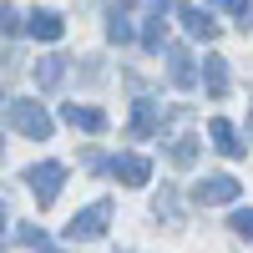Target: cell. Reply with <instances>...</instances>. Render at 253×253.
<instances>
[{
    "label": "cell",
    "instance_id": "5bb4252c",
    "mask_svg": "<svg viewBox=\"0 0 253 253\" xmlns=\"http://www.w3.org/2000/svg\"><path fill=\"white\" fill-rule=\"evenodd\" d=\"M157 126H162L157 107H152V101H137V112H132V137H152Z\"/></svg>",
    "mask_w": 253,
    "mask_h": 253
},
{
    "label": "cell",
    "instance_id": "8fae6325",
    "mask_svg": "<svg viewBox=\"0 0 253 253\" xmlns=\"http://www.w3.org/2000/svg\"><path fill=\"white\" fill-rule=\"evenodd\" d=\"M182 26H187V36H203V41H213V36H218V20L208 15V10H198V5H187V10H182Z\"/></svg>",
    "mask_w": 253,
    "mask_h": 253
},
{
    "label": "cell",
    "instance_id": "9a60e30c",
    "mask_svg": "<svg viewBox=\"0 0 253 253\" xmlns=\"http://www.w3.org/2000/svg\"><path fill=\"white\" fill-rule=\"evenodd\" d=\"M167 162H172V167H193L198 162V142L193 137H177L172 147H167Z\"/></svg>",
    "mask_w": 253,
    "mask_h": 253
},
{
    "label": "cell",
    "instance_id": "ac0fdd59",
    "mask_svg": "<svg viewBox=\"0 0 253 253\" xmlns=\"http://www.w3.org/2000/svg\"><path fill=\"white\" fill-rule=\"evenodd\" d=\"M233 233L238 238H253V208H238V213H233Z\"/></svg>",
    "mask_w": 253,
    "mask_h": 253
},
{
    "label": "cell",
    "instance_id": "6da1fadb",
    "mask_svg": "<svg viewBox=\"0 0 253 253\" xmlns=\"http://www.w3.org/2000/svg\"><path fill=\"white\" fill-rule=\"evenodd\" d=\"M5 122L15 126L20 137H31V142H46V137H51V112L41 107V101H10V107H5Z\"/></svg>",
    "mask_w": 253,
    "mask_h": 253
},
{
    "label": "cell",
    "instance_id": "3957f363",
    "mask_svg": "<svg viewBox=\"0 0 253 253\" xmlns=\"http://www.w3.org/2000/svg\"><path fill=\"white\" fill-rule=\"evenodd\" d=\"M26 182H31L36 203H41V208H51V203L61 198V182H66V167H61V162H36L31 172H26Z\"/></svg>",
    "mask_w": 253,
    "mask_h": 253
},
{
    "label": "cell",
    "instance_id": "9c48e42d",
    "mask_svg": "<svg viewBox=\"0 0 253 253\" xmlns=\"http://www.w3.org/2000/svg\"><path fill=\"white\" fill-rule=\"evenodd\" d=\"M208 132H213V142H218L223 157H243V142H238V132H233V122H228V117H213Z\"/></svg>",
    "mask_w": 253,
    "mask_h": 253
},
{
    "label": "cell",
    "instance_id": "7402d4cb",
    "mask_svg": "<svg viewBox=\"0 0 253 253\" xmlns=\"http://www.w3.org/2000/svg\"><path fill=\"white\" fill-rule=\"evenodd\" d=\"M0 248H5V233H0Z\"/></svg>",
    "mask_w": 253,
    "mask_h": 253
},
{
    "label": "cell",
    "instance_id": "4fadbf2b",
    "mask_svg": "<svg viewBox=\"0 0 253 253\" xmlns=\"http://www.w3.org/2000/svg\"><path fill=\"white\" fill-rule=\"evenodd\" d=\"M203 76H208V96H223L228 91V61L223 56H208L203 61Z\"/></svg>",
    "mask_w": 253,
    "mask_h": 253
},
{
    "label": "cell",
    "instance_id": "5b68a950",
    "mask_svg": "<svg viewBox=\"0 0 253 253\" xmlns=\"http://www.w3.org/2000/svg\"><path fill=\"white\" fill-rule=\"evenodd\" d=\"M61 122H71L76 132H107V112L81 107V101H66V107H61Z\"/></svg>",
    "mask_w": 253,
    "mask_h": 253
},
{
    "label": "cell",
    "instance_id": "44dd1931",
    "mask_svg": "<svg viewBox=\"0 0 253 253\" xmlns=\"http://www.w3.org/2000/svg\"><path fill=\"white\" fill-rule=\"evenodd\" d=\"M0 218H5V203H0Z\"/></svg>",
    "mask_w": 253,
    "mask_h": 253
},
{
    "label": "cell",
    "instance_id": "7a4b0ae2",
    "mask_svg": "<svg viewBox=\"0 0 253 253\" xmlns=\"http://www.w3.org/2000/svg\"><path fill=\"white\" fill-rule=\"evenodd\" d=\"M107 223H112V203L101 198V203L81 208V213L66 223V238H71V243H91V238H101V233H107Z\"/></svg>",
    "mask_w": 253,
    "mask_h": 253
},
{
    "label": "cell",
    "instance_id": "ffe728a7",
    "mask_svg": "<svg viewBox=\"0 0 253 253\" xmlns=\"http://www.w3.org/2000/svg\"><path fill=\"white\" fill-rule=\"evenodd\" d=\"M218 5H228V10H233V0H218Z\"/></svg>",
    "mask_w": 253,
    "mask_h": 253
},
{
    "label": "cell",
    "instance_id": "30bf717a",
    "mask_svg": "<svg viewBox=\"0 0 253 253\" xmlns=\"http://www.w3.org/2000/svg\"><path fill=\"white\" fill-rule=\"evenodd\" d=\"M167 71H172V81H177V86H193V81H198L193 56H187L182 46H172V51H167Z\"/></svg>",
    "mask_w": 253,
    "mask_h": 253
},
{
    "label": "cell",
    "instance_id": "52a82bcc",
    "mask_svg": "<svg viewBox=\"0 0 253 253\" xmlns=\"http://www.w3.org/2000/svg\"><path fill=\"white\" fill-rule=\"evenodd\" d=\"M112 172H117L126 187H142L147 177H152V162H147V157H137V152H126V157H117V162H112Z\"/></svg>",
    "mask_w": 253,
    "mask_h": 253
},
{
    "label": "cell",
    "instance_id": "d6986e66",
    "mask_svg": "<svg viewBox=\"0 0 253 253\" xmlns=\"http://www.w3.org/2000/svg\"><path fill=\"white\" fill-rule=\"evenodd\" d=\"M15 31H20V15L0 5V36H15Z\"/></svg>",
    "mask_w": 253,
    "mask_h": 253
},
{
    "label": "cell",
    "instance_id": "e0dca14e",
    "mask_svg": "<svg viewBox=\"0 0 253 253\" xmlns=\"http://www.w3.org/2000/svg\"><path fill=\"white\" fill-rule=\"evenodd\" d=\"M162 36H167V26H162V15H157V20H147V31H142V46H147V51H162Z\"/></svg>",
    "mask_w": 253,
    "mask_h": 253
},
{
    "label": "cell",
    "instance_id": "ba28073f",
    "mask_svg": "<svg viewBox=\"0 0 253 253\" xmlns=\"http://www.w3.org/2000/svg\"><path fill=\"white\" fill-rule=\"evenodd\" d=\"M132 5H137V0H112V5H107V36L112 41H132V20H126Z\"/></svg>",
    "mask_w": 253,
    "mask_h": 253
},
{
    "label": "cell",
    "instance_id": "277c9868",
    "mask_svg": "<svg viewBox=\"0 0 253 253\" xmlns=\"http://www.w3.org/2000/svg\"><path fill=\"white\" fill-rule=\"evenodd\" d=\"M243 193V182L238 177H228V172H218V177H203L198 187H193V198L203 203V208H218V203H233Z\"/></svg>",
    "mask_w": 253,
    "mask_h": 253
},
{
    "label": "cell",
    "instance_id": "8992f818",
    "mask_svg": "<svg viewBox=\"0 0 253 253\" xmlns=\"http://www.w3.org/2000/svg\"><path fill=\"white\" fill-rule=\"evenodd\" d=\"M26 31L36 41H61V36H66V20H61L56 10H31L26 15Z\"/></svg>",
    "mask_w": 253,
    "mask_h": 253
},
{
    "label": "cell",
    "instance_id": "2e32d148",
    "mask_svg": "<svg viewBox=\"0 0 253 253\" xmlns=\"http://www.w3.org/2000/svg\"><path fill=\"white\" fill-rule=\"evenodd\" d=\"M20 243H26L31 253H61V248H51V238H46V233H41V228H31V223H26V228H20Z\"/></svg>",
    "mask_w": 253,
    "mask_h": 253
},
{
    "label": "cell",
    "instance_id": "7c38bea8",
    "mask_svg": "<svg viewBox=\"0 0 253 253\" xmlns=\"http://www.w3.org/2000/svg\"><path fill=\"white\" fill-rule=\"evenodd\" d=\"M31 76H36V86H56V81L66 76V56H41Z\"/></svg>",
    "mask_w": 253,
    "mask_h": 253
}]
</instances>
